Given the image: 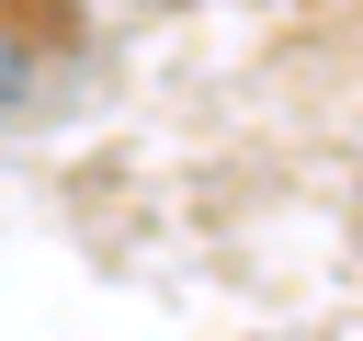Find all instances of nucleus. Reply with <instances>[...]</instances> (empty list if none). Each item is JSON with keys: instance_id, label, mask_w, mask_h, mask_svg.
I'll return each instance as SVG.
<instances>
[]
</instances>
